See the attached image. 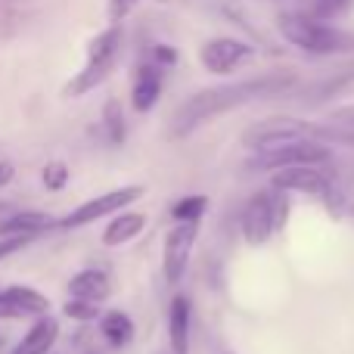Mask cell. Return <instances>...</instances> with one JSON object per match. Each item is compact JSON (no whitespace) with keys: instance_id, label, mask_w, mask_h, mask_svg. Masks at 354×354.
I'll list each match as a JSON object with an SVG mask.
<instances>
[{"instance_id":"28","label":"cell","mask_w":354,"mask_h":354,"mask_svg":"<svg viewBox=\"0 0 354 354\" xmlns=\"http://www.w3.org/2000/svg\"><path fill=\"white\" fill-rule=\"evenodd\" d=\"M12 177H16V165L6 159H0V187H6V183H12Z\"/></svg>"},{"instance_id":"16","label":"cell","mask_w":354,"mask_h":354,"mask_svg":"<svg viewBox=\"0 0 354 354\" xmlns=\"http://www.w3.org/2000/svg\"><path fill=\"white\" fill-rule=\"evenodd\" d=\"M56 339H59V320L44 314V317H37L35 324L28 326V333H25L22 342L12 348V354H50Z\"/></svg>"},{"instance_id":"29","label":"cell","mask_w":354,"mask_h":354,"mask_svg":"<svg viewBox=\"0 0 354 354\" xmlns=\"http://www.w3.org/2000/svg\"><path fill=\"white\" fill-rule=\"evenodd\" d=\"M6 208H12V205H10V202H3V199H0V214H6Z\"/></svg>"},{"instance_id":"21","label":"cell","mask_w":354,"mask_h":354,"mask_svg":"<svg viewBox=\"0 0 354 354\" xmlns=\"http://www.w3.org/2000/svg\"><path fill=\"white\" fill-rule=\"evenodd\" d=\"M103 128H106V137H109V143H124V115H122V106H118V100H109V103L103 106Z\"/></svg>"},{"instance_id":"1","label":"cell","mask_w":354,"mask_h":354,"mask_svg":"<svg viewBox=\"0 0 354 354\" xmlns=\"http://www.w3.org/2000/svg\"><path fill=\"white\" fill-rule=\"evenodd\" d=\"M292 84H295L292 72H268V75H258V78L233 81V84L205 87V91L193 93L189 100H183L177 106L171 118V137H189L205 122H214L218 115H227V112L239 109V106H249L255 100L280 97Z\"/></svg>"},{"instance_id":"13","label":"cell","mask_w":354,"mask_h":354,"mask_svg":"<svg viewBox=\"0 0 354 354\" xmlns=\"http://www.w3.org/2000/svg\"><path fill=\"white\" fill-rule=\"evenodd\" d=\"M162 97V68L156 62H147V66L137 68L134 84H131V106L134 112H149Z\"/></svg>"},{"instance_id":"2","label":"cell","mask_w":354,"mask_h":354,"mask_svg":"<svg viewBox=\"0 0 354 354\" xmlns=\"http://www.w3.org/2000/svg\"><path fill=\"white\" fill-rule=\"evenodd\" d=\"M277 28H280L283 41H289L292 47L305 50L311 56H330L354 50V35L336 28V25L320 22L314 16H305V12H283L277 19Z\"/></svg>"},{"instance_id":"10","label":"cell","mask_w":354,"mask_h":354,"mask_svg":"<svg viewBox=\"0 0 354 354\" xmlns=\"http://www.w3.org/2000/svg\"><path fill=\"white\" fill-rule=\"evenodd\" d=\"M252 56H255V47L239 41V37H212L199 50V62L212 75H230L233 68L249 62Z\"/></svg>"},{"instance_id":"23","label":"cell","mask_w":354,"mask_h":354,"mask_svg":"<svg viewBox=\"0 0 354 354\" xmlns=\"http://www.w3.org/2000/svg\"><path fill=\"white\" fill-rule=\"evenodd\" d=\"M62 314H66L68 320H78V324H91V320L100 317V305L84 301V299H68L66 305H62Z\"/></svg>"},{"instance_id":"9","label":"cell","mask_w":354,"mask_h":354,"mask_svg":"<svg viewBox=\"0 0 354 354\" xmlns=\"http://www.w3.org/2000/svg\"><path fill=\"white\" fill-rule=\"evenodd\" d=\"M270 187L280 193L311 196L324 205V199L333 189V174L324 171V165H289L280 171H270Z\"/></svg>"},{"instance_id":"3","label":"cell","mask_w":354,"mask_h":354,"mask_svg":"<svg viewBox=\"0 0 354 354\" xmlns=\"http://www.w3.org/2000/svg\"><path fill=\"white\" fill-rule=\"evenodd\" d=\"M289 221V193L280 189H258L245 199L243 214H239V230L249 245H264L277 230H283Z\"/></svg>"},{"instance_id":"8","label":"cell","mask_w":354,"mask_h":354,"mask_svg":"<svg viewBox=\"0 0 354 354\" xmlns=\"http://www.w3.org/2000/svg\"><path fill=\"white\" fill-rule=\"evenodd\" d=\"M196 236H199V224H189V221H180L171 230L165 233V245H162V274H165L168 286H177L183 283L189 268V258H193L196 249Z\"/></svg>"},{"instance_id":"27","label":"cell","mask_w":354,"mask_h":354,"mask_svg":"<svg viewBox=\"0 0 354 354\" xmlns=\"http://www.w3.org/2000/svg\"><path fill=\"white\" fill-rule=\"evenodd\" d=\"M153 59H156V66H174L177 62V53H174V47H168V44H159V47L153 50Z\"/></svg>"},{"instance_id":"15","label":"cell","mask_w":354,"mask_h":354,"mask_svg":"<svg viewBox=\"0 0 354 354\" xmlns=\"http://www.w3.org/2000/svg\"><path fill=\"white\" fill-rule=\"evenodd\" d=\"M311 137L326 147H351L354 149V109L333 112L326 122L311 124Z\"/></svg>"},{"instance_id":"12","label":"cell","mask_w":354,"mask_h":354,"mask_svg":"<svg viewBox=\"0 0 354 354\" xmlns=\"http://www.w3.org/2000/svg\"><path fill=\"white\" fill-rule=\"evenodd\" d=\"M189 326H193V301L180 292L168 305V345L174 354H189Z\"/></svg>"},{"instance_id":"5","label":"cell","mask_w":354,"mask_h":354,"mask_svg":"<svg viewBox=\"0 0 354 354\" xmlns=\"http://www.w3.org/2000/svg\"><path fill=\"white\" fill-rule=\"evenodd\" d=\"M330 162L333 149L326 143L314 140V137H301V140H292L280 149H270V153H255L249 165L258 171H280L289 165H330Z\"/></svg>"},{"instance_id":"22","label":"cell","mask_w":354,"mask_h":354,"mask_svg":"<svg viewBox=\"0 0 354 354\" xmlns=\"http://www.w3.org/2000/svg\"><path fill=\"white\" fill-rule=\"evenodd\" d=\"M354 0H311V12L308 16L320 19V22H333V19L345 16L351 10Z\"/></svg>"},{"instance_id":"24","label":"cell","mask_w":354,"mask_h":354,"mask_svg":"<svg viewBox=\"0 0 354 354\" xmlns=\"http://www.w3.org/2000/svg\"><path fill=\"white\" fill-rule=\"evenodd\" d=\"M41 180L50 193H59V189H66V183H68V165L66 162H47Z\"/></svg>"},{"instance_id":"20","label":"cell","mask_w":354,"mask_h":354,"mask_svg":"<svg viewBox=\"0 0 354 354\" xmlns=\"http://www.w3.org/2000/svg\"><path fill=\"white\" fill-rule=\"evenodd\" d=\"M208 208V196H183L171 205V218L180 224V221H189V224H199L202 214Z\"/></svg>"},{"instance_id":"11","label":"cell","mask_w":354,"mask_h":354,"mask_svg":"<svg viewBox=\"0 0 354 354\" xmlns=\"http://www.w3.org/2000/svg\"><path fill=\"white\" fill-rule=\"evenodd\" d=\"M50 308V299L31 286H10L0 289V320H25L44 317Z\"/></svg>"},{"instance_id":"4","label":"cell","mask_w":354,"mask_h":354,"mask_svg":"<svg viewBox=\"0 0 354 354\" xmlns=\"http://www.w3.org/2000/svg\"><path fill=\"white\" fill-rule=\"evenodd\" d=\"M118 50H122V28H118V25H112V28H106L103 35L93 37L91 50H87L84 68H81L78 78L66 87V97H84L87 91L103 84V81L109 78L115 59H118Z\"/></svg>"},{"instance_id":"7","label":"cell","mask_w":354,"mask_h":354,"mask_svg":"<svg viewBox=\"0 0 354 354\" xmlns=\"http://www.w3.org/2000/svg\"><path fill=\"white\" fill-rule=\"evenodd\" d=\"M301 137H311V124L301 118H264L243 134V147L252 153H270Z\"/></svg>"},{"instance_id":"17","label":"cell","mask_w":354,"mask_h":354,"mask_svg":"<svg viewBox=\"0 0 354 354\" xmlns=\"http://www.w3.org/2000/svg\"><path fill=\"white\" fill-rule=\"evenodd\" d=\"M147 230V214L140 212H118L103 230V245L106 249H118V245L134 243L140 233Z\"/></svg>"},{"instance_id":"14","label":"cell","mask_w":354,"mask_h":354,"mask_svg":"<svg viewBox=\"0 0 354 354\" xmlns=\"http://www.w3.org/2000/svg\"><path fill=\"white\" fill-rule=\"evenodd\" d=\"M53 227H59V221L50 218L47 212L16 208V212L0 218V236H19V233H35V236H41V233L53 230Z\"/></svg>"},{"instance_id":"25","label":"cell","mask_w":354,"mask_h":354,"mask_svg":"<svg viewBox=\"0 0 354 354\" xmlns=\"http://www.w3.org/2000/svg\"><path fill=\"white\" fill-rule=\"evenodd\" d=\"M31 239H37L35 233H19V236H0V261L10 255H16V252H22L25 245L31 243Z\"/></svg>"},{"instance_id":"26","label":"cell","mask_w":354,"mask_h":354,"mask_svg":"<svg viewBox=\"0 0 354 354\" xmlns=\"http://www.w3.org/2000/svg\"><path fill=\"white\" fill-rule=\"evenodd\" d=\"M134 6H137V0H109V19H112V25L122 22V19L128 16Z\"/></svg>"},{"instance_id":"18","label":"cell","mask_w":354,"mask_h":354,"mask_svg":"<svg viewBox=\"0 0 354 354\" xmlns=\"http://www.w3.org/2000/svg\"><path fill=\"white\" fill-rule=\"evenodd\" d=\"M112 286H109V277L97 268H87V270H78V274L68 280V295L72 299H84V301H93V305H103L109 299Z\"/></svg>"},{"instance_id":"19","label":"cell","mask_w":354,"mask_h":354,"mask_svg":"<svg viewBox=\"0 0 354 354\" xmlns=\"http://www.w3.org/2000/svg\"><path fill=\"white\" fill-rule=\"evenodd\" d=\"M100 336L112 345V348H124L134 339V320L124 311H106L100 314Z\"/></svg>"},{"instance_id":"6","label":"cell","mask_w":354,"mask_h":354,"mask_svg":"<svg viewBox=\"0 0 354 354\" xmlns=\"http://www.w3.org/2000/svg\"><path fill=\"white\" fill-rule=\"evenodd\" d=\"M143 193H147L143 187H118V189H109V193H103V196H93V199L81 202L78 208H72V212L59 221V227L78 230V227H87V224H93V221H100V218L118 214L122 208L134 205Z\"/></svg>"}]
</instances>
